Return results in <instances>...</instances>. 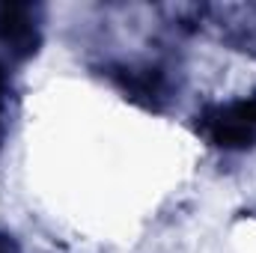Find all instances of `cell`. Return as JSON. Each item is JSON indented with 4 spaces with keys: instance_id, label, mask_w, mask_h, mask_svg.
<instances>
[{
    "instance_id": "5b68a950",
    "label": "cell",
    "mask_w": 256,
    "mask_h": 253,
    "mask_svg": "<svg viewBox=\"0 0 256 253\" xmlns=\"http://www.w3.org/2000/svg\"><path fill=\"white\" fill-rule=\"evenodd\" d=\"M0 253H24L21 244H18V238L12 232H6V230H0Z\"/></svg>"
},
{
    "instance_id": "277c9868",
    "label": "cell",
    "mask_w": 256,
    "mask_h": 253,
    "mask_svg": "<svg viewBox=\"0 0 256 253\" xmlns=\"http://www.w3.org/2000/svg\"><path fill=\"white\" fill-rule=\"evenodd\" d=\"M0 48L9 60H30L42 48V6L3 0L0 3Z\"/></svg>"
},
{
    "instance_id": "3957f363",
    "label": "cell",
    "mask_w": 256,
    "mask_h": 253,
    "mask_svg": "<svg viewBox=\"0 0 256 253\" xmlns=\"http://www.w3.org/2000/svg\"><path fill=\"white\" fill-rule=\"evenodd\" d=\"M196 30H208L226 48L256 57V3H200Z\"/></svg>"
},
{
    "instance_id": "8992f818",
    "label": "cell",
    "mask_w": 256,
    "mask_h": 253,
    "mask_svg": "<svg viewBox=\"0 0 256 253\" xmlns=\"http://www.w3.org/2000/svg\"><path fill=\"white\" fill-rule=\"evenodd\" d=\"M6 90H9V80H6V68L0 66V134H3V102H6Z\"/></svg>"
},
{
    "instance_id": "7a4b0ae2",
    "label": "cell",
    "mask_w": 256,
    "mask_h": 253,
    "mask_svg": "<svg viewBox=\"0 0 256 253\" xmlns=\"http://www.w3.org/2000/svg\"><path fill=\"white\" fill-rule=\"evenodd\" d=\"M104 74L128 102L146 110H164L179 92L173 68L161 63H114Z\"/></svg>"
},
{
    "instance_id": "6da1fadb",
    "label": "cell",
    "mask_w": 256,
    "mask_h": 253,
    "mask_svg": "<svg viewBox=\"0 0 256 253\" xmlns=\"http://www.w3.org/2000/svg\"><path fill=\"white\" fill-rule=\"evenodd\" d=\"M196 134L224 152H248L256 149V92L244 98L208 104L196 114Z\"/></svg>"
}]
</instances>
